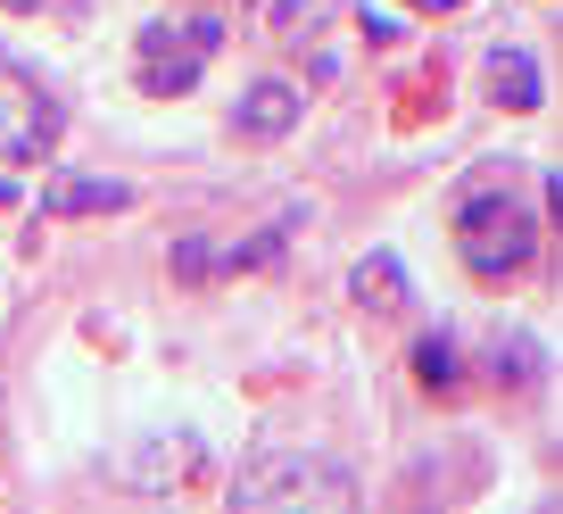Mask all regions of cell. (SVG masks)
I'll return each instance as SVG.
<instances>
[{"mask_svg":"<svg viewBox=\"0 0 563 514\" xmlns=\"http://www.w3.org/2000/svg\"><path fill=\"white\" fill-rule=\"evenodd\" d=\"M448 225H456V249H464V266H473L481 283H522V274L539 266V199H530L506 166H481L456 192Z\"/></svg>","mask_w":563,"mask_h":514,"instance_id":"6da1fadb","label":"cell"},{"mask_svg":"<svg viewBox=\"0 0 563 514\" xmlns=\"http://www.w3.org/2000/svg\"><path fill=\"white\" fill-rule=\"evenodd\" d=\"M241 514H282V506H356V473L332 464L323 448H265L257 464H241L232 481Z\"/></svg>","mask_w":563,"mask_h":514,"instance_id":"7a4b0ae2","label":"cell"},{"mask_svg":"<svg viewBox=\"0 0 563 514\" xmlns=\"http://www.w3.org/2000/svg\"><path fill=\"white\" fill-rule=\"evenodd\" d=\"M58 124H67V108H58V91L42 75L0 67V199H18V175L51 166Z\"/></svg>","mask_w":563,"mask_h":514,"instance_id":"3957f363","label":"cell"},{"mask_svg":"<svg viewBox=\"0 0 563 514\" xmlns=\"http://www.w3.org/2000/svg\"><path fill=\"white\" fill-rule=\"evenodd\" d=\"M216 42H224V25H216V18H166V25H150L141 51H133L141 91H150V100H183V91L208 75Z\"/></svg>","mask_w":563,"mask_h":514,"instance_id":"277c9868","label":"cell"},{"mask_svg":"<svg viewBox=\"0 0 563 514\" xmlns=\"http://www.w3.org/2000/svg\"><path fill=\"white\" fill-rule=\"evenodd\" d=\"M299 84H282V75H265V84L241 91V108H232V133L241 142H282V133H299Z\"/></svg>","mask_w":563,"mask_h":514,"instance_id":"5b68a950","label":"cell"},{"mask_svg":"<svg viewBox=\"0 0 563 514\" xmlns=\"http://www.w3.org/2000/svg\"><path fill=\"white\" fill-rule=\"evenodd\" d=\"M489 100L514 108V117H522V108H539V58L514 51V42H497V51H489Z\"/></svg>","mask_w":563,"mask_h":514,"instance_id":"8992f818","label":"cell"},{"mask_svg":"<svg viewBox=\"0 0 563 514\" xmlns=\"http://www.w3.org/2000/svg\"><path fill=\"white\" fill-rule=\"evenodd\" d=\"M356 299H365L373 316H406V299H415V291H406V266L389 258V249H373L365 266H356Z\"/></svg>","mask_w":563,"mask_h":514,"instance_id":"52a82bcc","label":"cell"},{"mask_svg":"<svg viewBox=\"0 0 563 514\" xmlns=\"http://www.w3.org/2000/svg\"><path fill=\"white\" fill-rule=\"evenodd\" d=\"M124 183H108V175H58L51 183V216H100V208H124Z\"/></svg>","mask_w":563,"mask_h":514,"instance_id":"ba28073f","label":"cell"},{"mask_svg":"<svg viewBox=\"0 0 563 514\" xmlns=\"http://www.w3.org/2000/svg\"><path fill=\"white\" fill-rule=\"evenodd\" d=\"M415 373H422V391H431V398H448V391H456V373H464L456 340H422V349H415Z\"/></svg>","mask_w":563,"mask_h":514,"instance_id":"9c48e42d","label":"cell"},{"mask_svg":"<svg viewBox=\"0 0 563 514\" xmlns=\"http://www.w3.org/2000/svg\"><path fill=\"white\" fill-rule=\"evenodd\" d=\"M316 18H332V0H274V34H290V42L316 34Z\"/></svg>","mask_w":563,"mask_h":514,"instance_id":"30bf717a","label":"cell"},{"mask_svg":"<svg viewBox=\"0 0 563 514\" xmlns=\"http://www.w3.org/2000/svg\"><path fill=\"white\" fill-rule=\"evenodd\" d=\"M406 9H415V18H456L464 0H406Z\"/></svg>","mask_w":563,"mask_h":514,"instance_id":"8fae6325","label":"cell"},{"mask_svg":"<svg viewBox=\"0 0 563 514\" xmlns=\"http://www.w3.org/2000/svg\"><path fill=\"white\" fill-rule=\"evenodd\" d=\"M18 9H42V0H18Z\"/></svg>","mask_w":563,"mask_h":514,"instance_id":"7c38bea8","label":"cell"}]
</instances>
